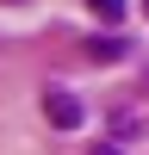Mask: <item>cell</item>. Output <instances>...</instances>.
I'll return each mask as SVG.
<instances>
[{"mask_svg": "<svg viewBox=\"0 0 149 155\" xmlns=\"http://www.w3.org/2000/svg\"><path fill=\"white\" fill-rule=\"evenodd\" d=\"M44 118L56 124V130H74V124H81L87 112H81V99H74L68 87H50V93H44Z\"/></svg>", "mask_w": 149, "mask_h": 155, "instance_id": "obj_1", "label": "cell"}, {"mask_svg": "<svg viewBox=\"0 0 149 155\" xmlns=\"http://www.w3.org/2000/svg\"><path fill=\"white\" fill-rule=\"evenodd\" d=\"M93 56H106V62H118V56H124V37H93Z\"/></svg>", "mask_w": 149, "mask_h": 155, "instance_id": "obj_2", "label": "cell"}, {"mask_svg": "<svg viewBox=\"0 0 149 155\" xmlns=\"http://www.w3.org/2000/svg\"><path fill=\"white\" fill-rule=\"evenodd\" d=\"M87 6H93L99 19H118V12H124V0H87Z\"/></svg>", "mask_w": 149, "mask_h": 155, "instance_id": "obj_3", "label": "cell"}, {"mask_svg": "<svg viewBox=\"0 0 149 155\" xmlns=\"http://www.w3.org/2000/svg\"><path fill=\"white\" fill-rule=\"evenodd\" d=\"M87 155H124V149H112V143H93V149H87Z\"/></svg>", "mask_w": 149, "mask_h": 155, "instance_id": "obj_4", "label": "cell"}, {"mask_svg": "<svg viewBox=\"0 0 149 155\" xmlns=\"http://www.w3.org/2000/svg\"><path fill=\"white\" fill-rule=\"evenodd\" d=\"M143 12H149V0H143Z\"/></svg>", "mask_w": 149, "mask_h": 155, "instance_id": "obj_5", "label": "cell"}]
</instances>
